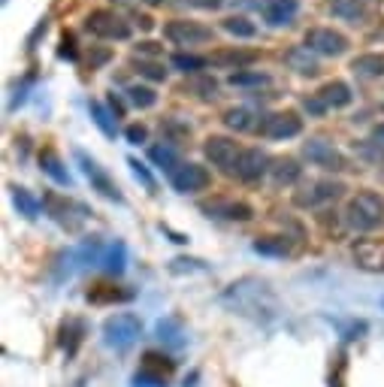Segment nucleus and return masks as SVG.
Listing matches in <instances>:
<instances>
[{"mask_svg":"<svg viewBox=\"0 0 384 387\" xmlns=\"http://www.w3.org/2000/svg\"><path fill=\"white\" fill-rule=\"evenodd\" d=\"M191 91H194L200 100H215L218 97V82L212 76H200L194 85H191Z\"/></svg>","mask_w":384,"mask_h":387,"instance_id":"nucleus-47","label":"nucleus"},{"mask_svg":"<svg viewBox=\"0 0 384 387\" xmlns=\"http://www.w3.org/2000/svg\"><path fill=\"white\" fill-rule=\"evenodd\" d=\"M124 140L131 145H145V143H149V127H145V124H127Z\"/></svg>","mask_w":384,"mask_h":387,"instance_id":"nucleus-48","label":"nucleus"},{"mask_svg":"<svg viewBox=\"0 0 384 387\" xmlns=\"http://www.w3.org/2000/svg\"><path fill=\"white\" fill-rule=\"evenodd\" d=\"M303 109L309 115H324L327 112V103L318 94H312V97H303Z\"/></svg>","mask_w":384,"mask_h":387,"instance_id":"nucleus-51","label":"nucleus"},{"mask_svg":"<svg viewBox=\"0 0 384 387\" xmlns=\"http://www.w3.org/2000/svg\"><path fill=\"white\" fill-rule=\"evenodd\" d=\"M221 122L236 133H249V131H258V127H260V118H254V112H251V109H245V106L227 109Z\"/></svg>","mask_w":384,"mask_h":387,"instance_id":"nucleus-28","label":"nucleus"},{"mask_svg":"<svg viewBox=\"0 0 384 387\" xmlns=\"http://www.w3.org/2000/svg\"><path fill=\"white\" fill-rule=\"evenodd\" d=\"M124 94L136 109H152L154 103H158V91L149 88V85H131Z\"/></svg>","mask_w":384,"mask_h":387,"instance_id":"nucleus-39","label":"nucleus"},{"mask_svg":"<svg viewBox=\"0 0 384 387\" xmlns=\"http://www.w3.org/2000/svg\"><path fill=\"white\" fill-rule=\"evenodd\" d=\"M300 176H303V167H300L297 158H276L269 167V179L276 188H290L297 185Z\"/></svg>","mask_w":384,"mask_h":387,"instance_id":"nucleus-23","label":"nucleus"},{"mask_svg":"<svg viewBox=\"0 0 384 387\" xmlns=\"http://www.w3.org/2000/svg\"><path fill=\"white\" fill-rule=\"evenodd\" d=\"M345 227L354 230V233H372L384 224V200L372 191H360L357 197L348 200L345 206Z\"/></svg>","mask_w":384,"mask_h":387,"instance_id":"nucleus-2","label":"nucleus"},{"mask_svg":"<svg viewBox=\"0 0 384 387\" xmlns=\"http://www.w3.org/2000/svg\"><path fill=\"white\" fill-rule=\"evenodd\" d=\"M251 251L263 257H288L290 245H288V236H258L251 242Z\"/></svg>","mask_w":384,"mask_h":387,"instance_id":"nucleus-31","label":"nucleus"},{"mask_svg":"<svg viewBox=\"0 0 384 387\" xmlns=\"http://www.w3.org/2000/svg\"><path fill=\"white\" fill-rule=\"evenodd\" d=\"M118 3H124V0H118Z\"/></svg>","mask_w":384,"mask_h":387,"instance_id":"nucleus-59","label":"nucleus"},{"mask_svg":"<svg viewBox=\"0 0 384 387\" xmlns=\"http://www.w3.org/2000/svg\"><path fill=\"white\" fill-rule=\"evenodd\" d=\"M212 176H209L206 167H200V163H182V167L170 176V185L176 188L179 194H197V191H206Z\"/></svg>","mask_w":384,"mask_h":387,"instance_id":"nucleus-14","label":"nucleus"},{"mask_svg":"<svg viewBox=\"0 0 384 387\" xmlns=\"http://www.w3.org/2000/svg\"><path fill=\"white\" fill-rule=\"evenodd\" d=\"M58 58H61V61H79L76 36H73L70 31H64V34H61V40H58Z\"/></svg>","mask_w":384,"mask_h":387,"instance_id":"nucleus-46","label":"nucleus"},{"mask_svg":"<svg viewBox=\"0 0 384 387\" xmlns=\"http://www.w3.org/2000/svg\"><path fill=\"white\" fill-rule=\"evenodd\" d=\"M351 257L363 272H384V239H357Z\"/></svg>","mask_w":384,"mask_h":387,"instance_id":"nucleus-16","label":"nucleus"},{"mask_svg":"<svg viewBox=\"0 0 384 387\" xmlns=\"http://www.w3.org/2000/svg\"><path fill=\"white\" fill-rule=\"evenodd\" d=\"M161 233H167V236L172 239V242H179V245H185V242H188V236H185V233H176V230L167 227V224H161Z\"/></svg>","mask_w":384,"mask_h":387,"instance_id":"nucleus-55","label":"nucleus"},{"mask_svg":"<svg viewBox=\"0 0 384 387\" xmlns=\"http://www.w3.org/2000/svg\"><path fill=\"white\" fill-rule=\"evenodd\" d=\"M133 67L136 73H140L142 79H149V82H167V70H163V64L158 61H133Z\"/></svg>","mask_w":384,"mask_h":387,"instance_id":"nucleus-43","label":"nucleus"},{"mask_svg":"<svg viewBox=\"0 0 384 387\" xmlns=\"http://www.w3.org/2000/svg\"><path fill=\"white\" fill-rule=\"evenodd\" d=\"M115 58V52L109 49V45H91V52H88V70H100V67H106L109 61Z\"/></svg>","mask_w":384,"mask_h":387,"instance_id":"nucleus-44","label":"nucleus"},{"mask_svg":"<svg viewBox=\"0 0 384 387\" xmlns=\"http://www.w3.org/2000/svg\"><path fill=\"white\" fill-rule=\"evenodd\" d=\"M34 73H27V76L22 82H15V88H13V94H9V103H6V112H15L18 106H24L27 103V91L34 88Z\"/></svg>","mask_w":384,"mask_h":387,"instance_id":"nucleus-40","label":"nucleus"},{"mask_svg":"<svg viewBox=\"0 0 384 387\" xmlns=\"http://www.w3.org/2000/svg\"><path fill=\"white\" fill-rule=\"evenodd\" d=\"M318 97L327 103V109H345V106L354 103V91H351L348 82H342V79L324 82L321 91H318Z\"/></svg>","mask_w":384,"mask_h":387,"instance_id":"nucleus-22","label":"nucleus"},{"mask_svg":"<svg viewBox=\"0 0 384 387\" xmlns=\"http://www.w3.org/2000/svg\"><path fill=\"white\" fill-rule=\"evenodd\" d=\"M351 73L363 82H376L384 76V54H376V52H367V54H357L351 61Z\"/></svg>","mask_w":384,"mask_h":387,"instance_id":"nucleus-24","label":"nucleus"},{"mask_svg":"<svg viewBox=\"0 0 384 387\" xmlns=\"http://www.w3.org/2000/svg\"><path fill=\"white\" fill-rule=\"evenodd\" d=\"M85 333H88V324L82 318H67V321H64L61 330H58V342L64 348V354L76 357L82 342H85Z\"/></svg>","mask_w":384,"mask_h":387,"instance_id":"nucleus-19","label":"nucleus"},{"mask_svg":"<svg viewBox=\"0 0 384 387\" xmlns=\"http://www.w3.org/2000/svg\"><path fill=\"white\" fill-rule=\"evenodd\" d=\"M258 133L263 140H294V136L303 133V118L297 112H290V109H285V112H269L260 118Z\"/></svg>","mask_w":384,"mask_h":387,"instance_id":"nucleus-9","label":"nucleus"},{"mask_svg":"<svg viewBox=\"0 0 384 387\" xmlns=\"http://www.w3.org/2000/svg\"><path fill=\"white\" fill-rule=\"evenodd\" d=\"M172 67L182 70L185 76H197L200 70L209 67V58H203V54H185V52H179V54H172Z\"/></svg>","mask_w":384,"mask_h":387,"instance_id":"nucleus-37","label":"nucleus"},{"mask_svg":"<svg viewBox=\"0 0 384 387\" xmlns=\"http://www.w3.org/2000/svg\"><path fill=\"white\" fill-rule=\"evenodd\" d=\"M45 31H49V18H40L34 31L27 34V40H24V49H27V52H34V49H36V43H40L43 36H45Z\"/></svg>","mask_w":384,"mask_h":387,"instance_id":"nucleus-49","label":"nucleus"},{"mask_svg":"<svg viewBox=\"0 0 384 387\" xmlns=\"http://www.w3.org/2000/svg\"><path fill=\"white\" fill-rule=\"evenodd\" d=\"M161 133H163V140H167V143H182V140H188V136H191V124H185L179 115H170V118H163V122H161Z\"/></svg>","mask_w":384,"mask_h":387,"instance_id":"nucleus-36","label":"nucleus"},{"mask_svg":"<svg viewBox=\"0 0 384 387\" xmlns=\"http://www.w3.org/2000/svg\"><path fill=\"white\" fill-rule=\"evenodd\" d=\"M163 36L172 43V45H203V43H212L215 40V31L200 22H191V18H172V22L163 24Z\"/></svg>","mask_w":384,"mask_h":387,"instance_id":"nucleus-6","label":"nucleus"},{"mask_svg":"<svg viewBox=\"0 0 384 387\" xmlns=\"http://www.w3.org/2000/svg\"><path fill=\"white\" fill-rule=\"evenodd\" d=\"M269 76L267 73H258V70H239V73H230L227 76V85H233V88H260V85H267Z\"/></svg>","mask_w":384,"mask_h":387,"instance_id":"nucleus-38","label":"nucleus"},{"mask_svg":"<svg viewBox=\"0 0 384 387\" xmlns=\"http://www.w3.org/2000/svg\"><path fill=\"white\" fill-rule=\"evenodd\" d=\"M221 27L230 36H236V40H254V36H258V24L245 15H227L221 22Z\"/></svg>","mask_w":384,"mask_h":387,"instance_id":"nucleus-34","label":"nucleus"},{"mask_svg":"<svg viewBox=\"0 0 384 387\" xmlns=\"http://www.w3.org/2000/svg\"><path fill=\"white\" fill-rule=\"evenodd\" d=\"M73 158H76V163L82 167V173H85V179L91 182V188H94L100 197H106V200H112V203H118V206H124V194H121V188L115 185L112 182V176H109V173L100 167V163L91 158V154L85 152V149H76L73 152Z\"/></svg>","mask_w":384,"mask_h":387,"instance_id":"nucleus-5","label":"nucleus"},{"mask_svg":"<svg viewBox=\"0 0 384 387\" xmlns=\"http://www.w3.org/2000/svg\"><path fill=\"white\" fill-rule=\"evenodd\" d=\"M336 327H339V336L345 339V342L363 339V336H367V330H369L367 321H357V318H351V321H336Z\"/></svg>","mask_w":384,"mask_h":387,"instance_id":"nucleus-42","label":"nucleus"},{"mask_svg":"<svg viewBox=\"0 0 384 387\" xmlns=\"http://www.w3.org/2000/svg\"><path fill=\"white\" fill-rule=\"evenodd\" d=\"M203 154H206L209 163H215V167H221L224 173L233 176L242 149L236 145V140H230V136H209V140L203 143Z\"/></svg>","mask_w":384,"mask_h":387,"instance_id":"nucleus-12","label":"nucleus"},{"mask_svg":"<svg viewBox=\"0 0 384 387\" xmlns=\"http://www.w3.org/2000/svg\"><path fill=\"white\" fill-rule=\"evenodd\" d=\"M88 112H91V122H94L97 127H100V133L106 136V140H115V133H118V118L109 112V106H103V103H97V100H91L88 103Z\"/></svg>","mask_w":384,"mask_h":387,"instance_id":"nucleus-32","label":"nucleus"},{"mask_svg":"<svg viewBox=\"0 0 384 387\" xmlns=\"http://www.w3.org/2000/svg\"><path fill=\"white\" fill-rule=\"evenodd\" d=\"M142 3H149V6H161V3H167V0H142Z\"/></svg>","mask_w":384,"mask_h":387,"instance_id":"nucleus-57","label":"nucleus"},{"mask_svg":"<svg viewBox=\"0 0 384 387\" xmlns=\"http://www.w3.org/2000/svg\"><path fill=\"white\" fill-rule=\"evenodd\" d=\"M254 61H258V52H245V49H221V52L209 54V64H212V67H224V70H233V73L249 70Z\"/></svg>","mask_w":384,"mask_h":387,"instance_id":"nucleus-20","label":"nucleus"},{"mask_svg":"<svg viewBox=\"0 0 384 387\" xmlns=\"http://www.w3.org/2000/svg\"><path fill=\"white\" fill-rule=\"evenodd\" d=\"M209 263L200 261V257H176V261H170V272L172 275H182V272H206Z\"/></svg>","mask_w":384,"mask_h":387,"instance_id":"nucleus-41","label":"nucleus"},{"mask_svg":"<svg viewBox=\"0 0 384 387\" xmlns=\"http://www.w3.org/2000/svg\"><path fill=\"white\" fill-rule=\"evenodd\" d=\"M127 167H131V173H133V179H136V182H142V185H145V188H149V191H154V188H158V182H154V176H152V170H149V167H145V163H142V161H136V158H127Z\"/></svg>","mask_w":384,"mask_h":387,"instance_id":"nucleus-45","label":"nucleus"},{"mask_svg":"<svg viewBox=\"0 0 384 387\" xmlns=\"http://www.w3.org/2000/svg\"><path fill=\"white\" fill-rule=\"evenodd\" d=\"M227 3V0H188V6H194V9H209V13H212V9H221Z\"/></svg>","mask_w":384,"mask_h":387,"instance_id":"nucleus-54","label":"nucleus"},{"mask_svg":"<svg viewBox=\"0 0 384 387\" xmlns=\"http://www.w3.org/2000/svg\"><path fill=\"white\" fill-rule=\"evenodd\" d=\"M133 387H167V381L158 379V375H149V372L136 370V375H133Z\"/></svg>","mask_w":384,"mask_h":387,"instance_id":"nucleus-50","label":"nucleus"},{"mask_svg":"<svg viewBox=\"0 0 384 387\" xmlns=\"http://www.w3.org/2000/svg\"><path fill=\"white\" fill-rule=\"evenodd\" d=\"M103 270L109 275H124V270H127V245L121 242V239H112V242H106Z\"/></svg>","mask_w":384,"mask_h":387,"instance_id":"nucleus-30","label":"nucleus"},{"mask_svg":"<svg viewBox=\"0 0 384 387\" xmlns=\"http://www.w3.org/2000/svg\"><path fill=\"white\" fill-rule=\"evenodd\" d=\"M40 170L54 182V185H61V188H73V176H70V170L64 167L61 154L54 152V149H43V152H40Z\"/></svg>","mask_w":384,"mask_h":387,"instance_id":"nucleus-21","label":"nucleus"},{"mask_svg":"<svg viewBox=\"0 0 384 387\" xmlns=\"http://www.w3.org/2000/svg\"><path fill=\"white\" fill-rule=\"evenodd\" d=\"M200 212L206 218H218V221H251L254 218V209L242 200H227V197H215V200H206L200 203Z\"/></svg>","mask_w":384,"mask_h":387,"instance_id":"nucleus-13","label":"nucleus"},{"mask_svg":"<svg viewBox=\"0 0 384 387\" xmlns=\"http://www.w3.org/2000/svg\"><path fill=\"white\" fill-rule=\"evenodd\" d=\"M9 194H13V203L18 209V215H24L27 221H36L43 212V200H36L27 188H18V185H9Z\"/></svg>","mask_w":384,"mask_h":387,"instance_id":"nucleus-29","label":"nucleus"},{"mask_svg":"<svg viewBox=\"0 0 384 387\" xmlns=\"http://www.w3.org/2000/svg\"><path fill=\"white\" fill-rule=\"evenodd\" d=\"M142 336V321L133 312H118V315L103 321V345L112 351H127Z\"/></svg>","mask_w":384,"mask_h":387,"instance_id":"nucleus-4","label":"nucleus"},{"mask_svg":"<svg viewBox=\"0 0 384 387\" xmlns=\"http://www.w3.org/2000/svg\"><path fill=\"white\" fill-rule=\"evenodd\" d=\"M330 13L336 18H342V22L348 24H363L367 22V3L363 0H330Z\"/></svg>","mask_w":384,"mask_h":387,"instance_id":"nucleus-27","label":"nucleus"},{"mask_svg":"<svg viewBox=\"0 0 384 387\" xmlns=\"http://www.w3.org/2000/svg\"><path fill=\"white\" fill-rule=\"evenodd\" d=\"M376 136H378V140H384V124H378V127H376Z\"/></svg>","mask_w":384,"mask_h":387,"instance_id":"nucleus-58","label":"nucleus"},{"mask_svg":"<svg viewBox=\"0 0 384 387\" xmlns=\"http://www.w3.org/2000/svg\"><path fill=\"white\" fill-rule=\"evenodd\" d=\"M109 112L115 118H124V100L115 94V91H109Z\"/></svg>","mask_w":384,"mask_h":387,"instance_id":"nucleus-53","label":"nucleus"},{"mask_svg":"<svg viewBox=\"0 0 384 387\" xmlns=\"http://www.w3.org/2000/svg\"><path fill=\"white\" fill-rule=\"evenodd\" d=\"M269 167H272V158H269L267 152H260V149H242L239 161H236L233 176L242 179V182H258V179L267 176Z\"/></svg>","mask_w":384,"mask_h":387,"instance_id":"nucleus-15","label":"nucleus"},{"mask_svg":"<svg viewBox=\"0 0 384 387\" xmlns=\"http://www.w3.org/2000/svg\"><path fill=\"white\" fill-rule=\"evenodd\" d=\"M136 24H140L142 31H152V27H154V18H152V15H140V18H136Z\"/></svg>","mask_w":384,"mask_h":387,"instance_id":"nucleus-56","label":"nucleus"},{"mask_svg":"<svg viewBox=\"0 0 384 387\" xmlns=\"http://www.w3.org/2000/svg\"><path fill=\"white\" fill-rule=\"evenodd\" d=\"M300 13V0H260V15L272 27H288Z\"/></svg>","mask_w":384,"mask_h":387,"instance_id":"nucleus-17","label":"nucleus"},{"mask_svg":"<svg viewBox=\"0 0 384 387\" xmlns=\"http://www.w3.org/2000/svg\"><path fill=\"white\" fill-rule=\"evenodd\" d=\"M285 64L290 70L297 73V76H318L321 73V64H318V54L312 49H306V45H290L285 52Z\"/></svg>","mask_w":384,"mask_h":387,"instance_id":"nucleus-18","label":"nucleus"},{"mask_svg":"<svg viewBox=\"0 0 384 387\" xmlns=\"http://www.w3.org/2000/svg\"><path fill=\"white\" fill-rule=\"evenodd\" d=\"M306 49H312L315 54H321V58H339V54L348 52V36L333 31V27H312V31L306 34Z\"/></svg>","mask_w":384,"mask_h":387,"instance_id":"nucleus-11","label":"nucleus"},{"mask_svg":"<svg viewBox=\"0 0 384 387\" xmlns=\"http://www.w3.org/2000/svg\"><path fill=\"white\" fill-rule=\"evenodd\" d=\"M345 194V185L336 179H318V182H309V188L297 191L294 194V203L300 209H318V206H327V203L339 200Z\"/></svg>","mask_w":384,"mask_h":387,"instance_id":"nucleus-10","label":"nucleus"},{"mask_svg":"<svg viewBox=\"0 0 384 387\" xmlns=\"http://www.w3.org/2000/svg\"><path fill=\"white\" fill-rule=\"evenodd\" d=\"M149 161L154 163V167H161L163 173H176L182 163H179V152L172 149V143H163V145H152L149 149Z\"/></svg>","mask_w":384,"mask_h":387,"instance_id":"nucleus-33","label":"nucleus"},{"mask_svg":"<svg viewBox=\"0 0 384 387\" xmlns=\"http://www.w3.org/2000/svg\"><path fill=\"white\" fill-rule=\"evenodd\" d=\"M85 300L91 302V306H109V302H127L133 300V291H124V288H115V284H94Z\"/></svg>","mask_w":384,"mask_h":387,"instance_id":"nucleus-26","label":"nucleus"},{"mask_svg":"<svg viewBox=\"0 0 384 387\" xmlns=\"http://www.w3.org/2000/svg\"><path fill=\"white\" fill-rule=\"evenodd\" d=\"M303 158L309 161V163H315V167H321V170H327V173H345L351 167V161L345 158V154L336 149L333 143H327V140H306L303 143Z\"/></svg>","mask_w":384,"mask_h":387,"instance_id":"nucleus-7","label":"nucleus"},{"mask_svg":"<svg viewBox=\"0 0 384 387\" xmlns=\"http://www.w3.org/2000/svg\"><path fill=\"white\" fill-rule=\"evenodd\" d=\"M85 31L100 36V40H131V24L112 9H94L85 18Z\"/></svg>","mask_w":384,"mask_h":387,"instance_id":"nucleus-8","label":"nucleus"},{"mask_svg":"<svg viewBox=\"0 0 384 387\" xmlns=\"http://www.w3.org/2000/svg\"><path fill=\"white\" fill-rule=\"evenodd\" d=\"M43 212L49 215L54 224L64 227L67 233H76V230L85 224V221L94 215L85 203L67 197V194H58V191H45L43 194Z\"/></svg>","mask_w":384,"mask_h":387,"instance_id":"nucleus-3","label":"nucleus"},{"mask_svg":"<svg viewBox=\"0 0 384 387\" xmlns=\"http://www.w3.org/2000/svg\"><path fill=\"white\" fill-rule=\"evenodd\" d=\"M140 370L149 372V375H158V379L167 381L170 375H172V370H176V360H170V357H161V354L149 351V354L142 357V366H140Z\"/></svg>","mask_w":384,"mask_h":387,"instance_id":"nucleus-35","label":"nucleus"},{"mask_svg":"<svg viewBox=\"0 0 384 387\" xmlns=\"http://www.w3.org/2000/svg\"><path fill=\"white\" fill-rule=\"evenodd\" d=\"M154 336H158L167 348H172V351H176V348H185V342H188V339H185V327H182V321L176 315L161 318L158 327H154Z\"/></svg>","mask_w":384,"mask_h":387,"instance_id":"nucleus-25","label":"nucleus"},{"mask_svg":"<svg viewBox=\"0 0 384 387\" xmlns=\"http://www.w3.org/2000/svg\"><path fill=\"white\" fill-rule=\"evenodd\" d=\"M221 302L233 315L251 318L254 324H269L279 318V297L272 293L269 282L258 279V275H245V279L233 282L230 288H224Z\"/></svg>","mask_w":384,"mask_h":387,"instance_id":"nucleus-1","label":"nucleus"},{"mask_svg":"<svg viewBox=\"0 0 384 387\" xmlns=\"http://www.w3.org/2000/svg\"><path fill=\"white\" fill-rule=\"evenodd\" d=\"M136 54H142V58H161V54H163V45L145 40V43L136 45Z\"/></svg>","mask_w":384,"mask_h":387,"instance_id":"nucleus-52","label":"nucleus"}]
</instances>
